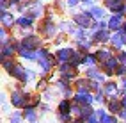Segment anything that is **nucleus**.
Here are the masks:
<instances>
[{
  "mask_svg": "<svg viewBox=\"0 0 126 123\" xmlns=\"http://www.w3.org/2000/svg\"><path fill=\"white\" fill-rule=\"evenodd\" d=\"M121 61H123V62H126V54H121Z\"/></svg>",
  "mask_w": 126,
  "mask_h": 123,
  "instance_id": "nucleus-14",
  "label": "nucleus"
},
{
  "mask_svg": "<svg viewBox=\"0 0 126 123\" xmlns=\"http://www.w3.org/2000/svg\"><path fill=\"white\" fill-rule=\"evenodd\" d=\"M25 118H27V120H30V121H34V120H36V114H34V111H32V109H27V112H25Z\"/></svg>",
  "mask_w": 126,
  "mask_h": 123,
  "instance_id": "nucleus-10",
  "label": "nucleus"
},
{
  "mask_svg": "<svg viewBox=\"0 0 126 123\" xmlns=\"http://www.w3.org/2000/svg\"><path fill=\"white\" fill-rule=\"evenodd\" d=\"M83 62H87V64H94V62H96V57L89 54V55H85V57H83Z\"/></svg>",
  "mask_w": 126,
  "mask_h": 123,
  "instance_id": "nucleus-9",
  "label": "nucleus"
},
{
  "mask_svg": "<svg viewBox=\"0 0 126 123\" xmlns=\"http://www.w3.org/2000/svg\"><path fill=\"white\" fill-rule=\"evenodd\" d=\"M115 89H117V87L112 84V82H108L107 87H105V91H107V95H110V96H112V95H115Z\"/></svg>",
  "mask_w": 126,
  "mask_h": 123,
  "instance_id": "nucleus-7",
  "label": "nucleus"
},
{
  "mask_svg": "<svg viewBox=\"0 0 126 123\" xmlns=\"http://www.w3.org/2000/svg\"><path fill=\"white\" fill-rule=\"evenodd\" d=\"M13 103L18 105V107H20V105H23V103H25V96H23L21 93H13Z\"/></svg>",
  "mask_w": 126,
  "mask_h": 123,
  "instance_id": "nucleus-4",
  "label": "nucleus"
},
{
  "mask_svg": "<svg viewBox=\"0 0 126 123\" xmlns=\"http://www.w3.org/2000/svg\"><path fill=\"white\" fill-rule=\"evenodd\" d=\"M108 107H110L112 111H119V107H121V105H119V103H117V102H114V100H112L110 103H108Z\"/></svg>",
  "mask_w": 126,
  "mask_h": 123,
  "instance_id": "nucleus-12",
  "label": "nucleus"
},
{
  "mask_svg": "<svg viewBox=\"0 0 126 123\" xmlns=\"http://www.w3.org/2000/svg\"><path fill=\"white\" fill-rule=\"evenodd\" d=\"M69 107H71L69 100H64V102H61V105H59V111H61V114H68V109Z\"/></svg>",
  "mask_w": 126,
  "mask_h": 123,
  "instance_id": "nucleus-6",
  "label": "nucleus"
},
{
  "mask_svg": "<svg viewBox=\"0 0 126 123\" xmlns=\"http://www.w3.org/2000/svg\"><path fill=\"white\" fill-rule=\"evenodd\" d=\"M2 21H4L5 27H11L13 23H14V18H13L11 13H2Z\"/></svg>",
  "mask_w": 126,
  "mask_h": 123,
  "instance_id": "nucleus-3",
  "label": "nucleus"
},
{
  "mask_svg": "<svg viewBox=\"0 0 126 123\" xmlns=\"http://www.w3.org/2000/svg\"><path fill=\"white\" fill-rule=\"evenodd\" d=\"M92 14H94L96 18H101V16H103V9H98V7H94V9H92Z\"/></svg>",
  "mask_w": 126,
  "mask_h": 123,
  "instance_id": "nucleus-11",
  "label": "nucleus"
},
{
  "mask_svg": "<svg viewBox=\"0 0 126 123\" xmlns=\"http://www.w3.org/2000/svg\"><path fill=\"white\" fill-rule=\"evenodd\" d=\"M124 34H126V25H124Z\"/></svg>",
  "mask_w": 126,
  "mask_h": 123,
  "instance_id": "nucleus-15",
  "label": "nucleus"
},
{
  "mask_svg": "<svg viewBox=\"0 0 126 123\" xmlns=\"http://www.w3.org/2000/svg\"><path fill=\"white\" fill-rule=\"evenodd\" d=\"M11 123H21V116H20V114H14V116H11Z\"/></svg>",
  "mask_w": 126,
  "mask_h": 123,
  "instance_id": "nucleus-13",
  "label": "nucleus"
},
{
  "mask_svg": "<svg viewBox=\"0 0 126 123\" xmlns=\"http://www.w3.org/2000/svg\"><path fill=\"white\" fill-rule=\"evenodd\" d=\"M110 29H119V25H121V14H117V16H114V18L110 20Z\"/></svg>",
  "mask_w": 126,
  "mask_h": 123,
  "instance_id": "nucleus-5",
  "label": "nucleus"
},
{
  "mask_svg": "<svg viewBox=\"0 0 126 123\" xmlns=\"http://www.w3.org/2000/svg\"><path fill=\"white\" fill-rule=\"evenodd\" d=\"M96 39L99 41V43H105V41L108 39V34H107V32H98V34H96Z\"/></svg>",
  "mask_w": 126,
  "mask_h": 123,
  "instance_id": "nucleus-8",
  "label": "nucleus"
},
{
  "mask_svg": "<svg viewBox=\"0 0 126 123\" xmlns=\"http://www.w3.org/2000/svg\"><path fill=\"white\" fill-rule=\"evenodd\" d=\"M112 43H114V46H123V45H126V34H124V32H117V34L112 38Z\"/></svg>",
  "mask_w": 126,
  "mask_h": 123,
  "instance_id": "nucleus-1",
  "label": "nucleus"
},
{
  "mask_svg": "<svg viewBox=\"0 0 126 123\" xmlns=\"http://www.w3.org/2000/svg\"><path fill=\"white\" fill-rule=\"evenodd\" d=\"M71 54H73V52L69 50V48H64V50H59V52H57V59L64 62V61H68V59H69V55H71Z\"/></svg>",
  "mask_w": 126,
  "mask_h": 123,
  "instance_id": "nucleus-2",
  "label": "nucleus"
}]
</instances>
